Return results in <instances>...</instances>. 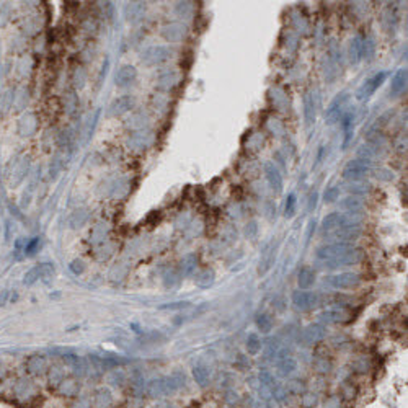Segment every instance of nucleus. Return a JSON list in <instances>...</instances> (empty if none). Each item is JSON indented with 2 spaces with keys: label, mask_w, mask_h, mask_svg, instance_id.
<instances>
[{
  "label": "nucleus",
  "mask_w": 408,
  "mask_h": 408,
  "mask_svg": "<svg viewBox=\"0 0 408 408\" xmlns=\"http://www.w3.org/2000/svg\"><path fill=\"white\" fill-rule=\"evenodd\" d=\"M284 211H286V216L288 217H292L294 216V212H295V195H291L288 196V201H286V207H284Z\"/></svg>",
  "instance_id": "nucleus-45"
},
{
  "label": "nucleus",
  "mask_w": 408,
  "mask_h": 408,
  "mask_svg": "<svg viewBox=\"0 0 408 408\" xmlns=\"http://www.w3.org/2000/svg\"><path fill=\"white\" fill-rule=\"evenodd\" d=\"M350 100L348 91H341V93L336 95V98L331 101L328 110H326V122L328 124H335L336 121L341 119V115H343V108L346 105V101Z\"/></svg>",
  "instance_id": "nucleus-11"
},
{
  "label": "nucleus",
  "mask_w": 408,
  "mask_h": 408,
  "mask_svg": "<svg viewBox=\"0 0 408 408\" xmlns=\"http://www.w3.org/2000/svg\"><path fill=\"white\" fill-rule=\"evenodd\" d=\"M105 382L110 387H122L127 382V377L124 372L121 371V367H116V369L108 371V374L105 376Z\"/></svg>",
  "instance_id": "nucleus-24"
},
{
  "label": "nucleus",
  "mask_w": 408,
  "mask_h": 408,
  "mask_svg": "<svg viewBox=\"0 0 408 408\" xmlns=\"http://www.w3.org/2000/svg\"><path fill=\"white\" fill-rule=\"evenodd\" d=\"M190 307V302H173V304H168V305H162L160 309H170V310H178V309H186Z\"/></svg>",
  "instance_id": "nucleus-49"
},
{
  "label": "nucleus",
  "mask_w": 408,
  "mask_h": 408,
  "mask_svg": "<svg viewBox=\"0 0 408 408\" xmlns=\"http://www.w3.org/2000/svg\"><path fill=\"white\" fill-rule=\"evenodd\" d=\"M325 281L333 289H353L361 283V274L353 271H345L338 274H331Z\"/></svg>",
  "instance_id": "nucleus-5"
},
{
  "label": "nucleus",
  "mask_w": 408,
  "mask_h": 408,
  "mask_svg": "<svg viewBox=\"0 0 408 408\" xmlns=\"http://www.w3.org/2000/svg\"><path fill=\"white\" fill-rule=\"evenodd\" d=\"M385 77H387L385 72H379V74L372 75L371 79H367L364 84L356 90V98H358L359 101H364L367 98H371V96L376 93V90L384 84Z\"/></svg>",
  "instance_id": "nucleus-8"
},
{
  "label": "nucleus",
  "mask_w": 408,
  "mask_h": 408,
  "mask_svg": "<svg viewBox=\"0 0 408 408\" xmlns=\"http://www.w3.org/2000/svg\"><path fill=\"white\" fill-rule=\"evenodd\" d=\"M46 376H48L49 387L56 390L60 382L65 379V371H64V367H60V366H51L48 372H46Z\"/></svg>",
  "instance_id": "nucleus-23"
},
{
  "label": "nucleus",
  "mask_w": 408,
  "mask_h": 408,
  "mask_svg": "<svg viewBox=\"0 0 408 408\" xmlns=\"http://www.w3.org/2000/svg\"><path fill=\"white\" fill-rule=\"evenodd\" d=\"M70 408H93V405H91V397L80 394L77 399H74V404Z\"/></svg>",
  "instance_id": "nucleus-40"
},
{
  "label": "nucleus",
  "mask_w": 408,
  "mask_h": 408,
  "mask_svg": "<svg viewBox=\"0 0 408 408\" xmlns=\"http://www.w3.org/2000/svg\"><path fill=\"white\" fill-rule=\"evenodd\" d=\"M315 231V222L312 221L310 222V227H309V232H307V238H310V235H312V232Z\"/></svg>",
  "instance_id": "nucleus-55"
},
{
  "label": "nucleus",
  "mask_w": 408,
  "mask_h": 408,
  "mask_svg": "<svg viewBox=\"0 0 408 408\" xmlns=\"http://www.w3.org/2000/svg\"><path fill=\"white\" fill-rule=\"evenodd\" d=\"M317 193H312V196H310V201H309V211H314L315 206H317Z\"/></svg>",
  "instance_id": "nucleus-51"
},
{
  "label": "nucleus",
  "mask_w": 408,
  "mask_h": 408,
  "mask_svg": "<svg viewBox=\"0 0 408 408\" xmlns=\"http://www.w3.org/2000/svg\"><path fill=\"white\" fill-rule=\"evenodd\" d=\"M10 395H12L15 404L22 407H31L39 400L41 390L33 379H29V377H18L13 382Z\"/></svg>",
  "instance_id": "nucleus-1"
},
{
  "label": "nucleus",
  "mask_w": 408,
  "mask_h": 408,
  "mask_svg": "<svg viewBox=\"0 0 408 408\" xmlns=\"http://www.w3.org/2000/svg\"><path fill=\"white\" fill-rule=\"evenodd\" d=\"M315 283V271L312 268H302L297 274V286L300 291H307L314 286Z\"/></svg>",
  "instance_id": "nucleus-22"
},
{
  "label": "nucleus",
  "mask_w": 408,
  "mask_h": 408,
  "mask_svg": "<svg viewBox=\"0 0 408 408\" xmlns=\"http://www.w3.org/2000/svg\"><path fill=\"white\" fill-rule=\"evenodd\" d=\"M245 348H247V353L250 356H257L263 348V343H262V340H260V336L257 333H250L247 338V343H245Z\"/></svg>",
  "instance_id": "nucleus-29"
},
{
  "label": "nucleus",
  "mask_w": 408,
  "mask_h": 408,
  "mask_svg": "<svg viewBox=\"0 0 408 408\" xmlns=\"http://www.w3.org/2000/svg\"><path fill=\"white\" fill-rule=\"evenodd\" d=\"M341 206H343V209L348 211V214H354V212L361 211L363 203H361L359 200H356V198H346V200L341 203Z\"/></svg>",
  "instance_id": "nucleus-36"
},
{
  "label": "nucleus",
  "mask_w": 408,
  "mask_h": 408,
  "mask_svg": "<svg viewBox=\"0 0 408 408\" xmlns=\"http://www.w3.org/2000/svg\"><path fill=\"white\" fill-rule=\"evenodd\" d=\"M300 397H302V399H300V405H302V408H314L319 404L317 394H309V392H305V394H302Z\"/></svg>",
  "instance_id": "nucleus-39"
},
{
  "label": "nucleus",
  "mask_w": 408,
  "mask_h": 408,
  "mask_svg": "<svg viewBox=\"0 0 408 408\" xmlns=\"http://www.w3.org/2000/svg\"><path fill=\"white\" fill-rule=\"evenodd\" d=\"M155 408H173L170 404H167V402H159V404L155 405Z\"/></svg>",
  "instance_id": "nucleus-54"
},
{
  "label": "nucleus",
  "mask_w": 408,
  "mask_h": 408,
  "mask_svg": "<svg viewBox=\"0 0 408 408\" xmlns=\"http://www.w3.org/2000/svg\"><path fill=\"white\" fill-rule=\"evenodd\" d=\"M264 173H266V178L269 181V185L276 193L283 191V176L281 173L278 172V168L273 165V163H266L264 165Z\"/></svg>",
  "instance_id": "nucleus-20"
},
{
  "label": "nucleus",
  "mask_w": 408,
  "mask_h": 408,
  "mask_svg": "<svg viewBox=\"0 0 408 408\" xmlns=\"http://www.w3.org/2000/svg\"><path fill=\"white\" fill-rule=\"evenodd\" d=\"M320 297L317 292H312V291H295L292 294V305L297 310H302V312H307V310H312L319 305Z\"/></svg>",
  "instance_id": "nucleus-6"
},
{
  "label": "nucleus",
  "mask_w": 408,
  "mask_h": 408,
  "mask_svg": "<svg viewBox=\"0 0 408 408\" xmlns=\"http://www.w3.org/2000/svg\"><path fill=\"white\" fill-rule=\"evenodd\" d=\"M132 106H134V100H132L131 96H119L118 100H115L113 103L110 105L108 113H110V116H121V115L127 113Z\"/></svg>",
  "instance_id": "nucleus-19"
},
{
  "label": "nucleus",
  "mask_w": 408,
  "mask_h": 408,
  "mask_svg": "<svg viewBox=\"0 0 408 408\" xmlns=\"http://www.w3.org/2000/svg\"><path fill=\"white\" fill-rule=\"evenodd\" d=\"M371 172V162L367 159H354L346 163L343 168V178L346 180L359 181Z\"/></svg>",
  "instance_id": "nucleus-4"
},
{
  "label": "nucleus",
  "mask_w": 408,
  "mask_h": 408,
  "mask_svg": "<svg viewBox=\"0 0 408 408\" xmlns=\"http://www.w3.org/2000/svg\"><path fill=\"white\" fill-rule=\"evenodd\" d=\"M8 300V291H0V307L7 304Z\"/></svg>",
  "instance_id": "nucleus-52"
},
{
  "label": "nucleus",
  "mask_w": 408,
  "mask_h": 408,
  "mask_svg": "<svg viewBox=\"0 0 408 408\" xmlns=\"http://www.w3.org/2000/svg\"><path fill=\"white\" fill-rule=\"evenodd\" d=\"M323 408H343V400L340 399V395H330L328 399H325Z\"/></svg>",
  "instance_id": "nucleus-43"
},
{
  "label": "nucleus",
  "mask_w": 408,
  "mask_h": 408,
  "mask_svg": "<svg viewBox=\"0 0 408 408\" xmlns=\"http://www.w3.org/2000/svg\"><path fill=\"white\" fill-rule=\"evenodd\" d=\"M137 77V70L136 67H132V65H122V67L116 72V77H115V82L118 87H127L131 85L132 82L136 80Z\"/></svg>",
  "instance_id": "nucleus-18"
},
{
  "label": "nucleus",
  "mask_w": 408,
  "mask_h": 408,
  "mask_svg": "<svg viewBox=\"0 0 408 408\" xmlns=\"http://www.w3.org/2000/svg\"><path fill=\"white\" fill-rule=\"evenodd\" d=\"M56 390H58V394L60 397H64V399H77L80 395L82 384L77 377H65Z\"/></svg>",
  "instance_id": "nucleus-14"
},
{
  "label": "nucleus",
  "mask_w": 408,
  "mask_h": 408,
  "mask_svg": "<svg viewBox=\"0 0 408 408\" xmlns=\"http://www.w3.org/2000/svg\"><path fill=\"white\" fill-rule=\"evenodd\" d=\"M25 369L31 377H39L44 376L49 369V363L48 358L44 354H31L28 356L27 361H25Z\"/></svg>",
  "instance_id": "nucleus-10"
},
{
  "label": "nucleus",
  "mask_w": 408,
  "mask_h": 408,
  "mask_svg": "<svg viewBox=\"0 0 408 408\" xmlns=\"http://www.w3.org/2000/svg\"><path fill=\"white\" fill-rule=\"evenodd\" d=\"M266 408H281V404H279L278 400H274V399H271L268 402V405H266Z\"/></svg>",
  "instance_id": "nucleus-53"
},
{
  "label": "nucleus",
  "mask_w": 408,
  "mask_h": 408,
  "mask_svg": "<svg viewBox=\"0 0 408 408\" xmlns=\"http://www.w3.org/2000/svg\"><path fill=\"white\" fill-rule=\"evenodd\" d=\"M69 268L74 274H82L84 273V269H85V264H84L82 260H74V262L69 264Z\"/></svg>",
  "instance_id": "nucleus-47"
},
{
  "label": "nucleus",
  "mask_w": 408,
  "mask_h": 408,
  "mask_svg": "<svg viewBox=\"0 0 408 408\" xmlns=\"http://www.w3.org/2000/svg\"><path fill=\"white\" fill-rule=\"evenodd\" d=\"M372 56H374V41L371 38H366L363 39V58L372 59Z\"/></svg>",
  "instance_id": "nucleus-42"
},
{
  "label": "nucleus",
  "mask_w": 408,
  "mask_h": 408,
  "mask_svg": "<svg viewBox=\"0 0 408 408\" xmlns=\"http://www.w3.org/2000/svg\"><path fill=\"white\" fill-rule=\"evenodd\" d=\"M286 390L289 392V394H292V395H302L307 392V385L304 384V380H299V379H295V380H289L288 384H286Z\"/></svg>",
  "instance_id": "nucleus-33"
},
{
  "label": "nucleus",
  "mask_w": 408,
  "mask_h": 408,
  "mask_svg": "<svg viewBox=\"0 0 408 408\" xmlns=\"http://www.w3.org/2000/svg\"><path fill=\"white\" fill-rule=\"evenodd\" d=\"M295 369H297V363L292 356H286V358L278 361V374L281 377H288L291 374H294Z\"/></svg>",
  "instance_id": "nucleus-26"
},
{
  "label": "nucleus",
  "mask_w": 408,
  "mask_h": 408,
  "mask_svg": "<svg viewBox=\"0 0 408 408\" xmlns=\"http://www.w3.org/2000/svg\"><path fill=\"white\" fill-rule=\"evenodd\" d=\"M354 397H356V389L351 384L345 385L343 389H341V395H340L341 400H353Z\"/></svg>",
  "instance_id": "nucleus-46"
},
{
  "label": "nucleus",
  "mask_w": 408,
  "mask_h": 408,
  "mask_svg": "<svg viewBox=\"0 0 408 408\" xmlns=\"http://www.w3.org/2000/svg\"><path fill=\"white\" fill-rule=\"evenodd\" d=\"M315 369H317V372H320V374H326V372L331 371V363L326 361V358H320L315 361Z\"/></svg>",
  "instance_id": "nucleus-44"
},
{
  "label": "nucleus",
  "mask_w": 408,
  "mask_h": 408,
  "mask_svg": "<svg viewBox=\"0 0 408 408\" xmlns=\"http://www.w3.org/2000/svg\"><path fill=\"white\" fill-rule=\"evenodd\" d=\"M361 233H363V231H361V227H358V226H345V227L336 229L333 232V237L338 238L340 242L351 243V240L359 238Z\"/></svg>",
  "instance_id": "nucleus-17"
},
{
  "label": "nucleus",
  "mask_w": 408,
  "mask_h": 408,
  "mask_svg": "<svg viewBox=\"0 0 408 408\" xmlns=\"http://www.w3.org/2000/svg\"><path fill=\"white\" fill-rule=\"evenodd\" d=\"M350 191L356 193V195H364V193L369 191V185H364V183H358V185H351L350 186Z\"/></svg>",
  "instance_id": "nucleus-48"
},
{
  "label": "nucleus",
  "mask_w": 408,
  "mask_h": 408,
  "mask_svg": "<svg viewBox=\"0 0 408 408\" xmlns=\"http://www.w3.org/2000/svg\"><path fill=\"white\" fill-rule=\"evenodd\" d=\"M340 196V188L338 186H330L326 188V191L323 193V201L325 203H333L338 200Z\"/></svg>",
  "instance_id": "nucleus-41"
},
{
  "label": "nucleus",
  "mask_w": 408,
  "mask_h": 408,
  "mask_svg": "<svg viewBox=\"0 0 408 408\" xmlns=\"http://www.w3.org/2000/svg\"><path fill=\"white\" fill-rule=\"evenodd\" d=\"M144 12H146V7H144V3H141V2L127 3L124 8V15H126L127 22H131V23L139 22V20L144 17Z\"/></svg>",
  "instance_id": "nucleus-21"
},
{
  "label": "nucleus",
  "mask_w": 408,
  "mask_h": 408,
  "mask_svg": "<svg viewBox=\"0 0 408 408\" xmlns=\"http://www.w3.org/2000/svg\"><path fill=\"white\" fill-rule=\"evenodd\" d=\"M224 400H226V404L229 405H233L235 402L238 400V395H237V392H233V390H229L226 395H224Z\"/></svg>",
  "instance_id": "nucleus-50"
},
{
  "label": "nucleus",
  "mask_w": 408,
  "mask_h": 408,
  "mask_svg": "<svg viewBox=\"0 0 408 408\" xmlns=\"http://www.w3.org/2000/svg\"><path fill=\"white\" fill-rule=\"evenodd\" d=\"M350 312L343 307L338 309H328L319 314V322L322 325H336V323H345L350 320Z\"/></svg>",
  "instance_id": "nucleus-12"
},
{
  "label": "nucleus",
  "mask_w": 408,
  "mask_h": 408,
  "mask_svg": "<svg viewBox=\"0 0 408 408\" xmlns=\"http://www.w3.org/2000/svg\"><path fill=\"white\" fill-rule=\"evenodd\" d=\"M353 248H354L353 243H345V242L328 243V245H323V247H319L315 257H317L319 262H328V260H335L341 257V255H345L346 252H350Z\"/></svg>",
  "instance_id": "nucleus-3"
},
{
  "label": "nucleus",
  "mask_w": 408,
  "mask_h": 408,
  "mask_svg": "<svg viewBox=\"0 0 408 408\" xmlns=\"http://www.w3.org/2000/svg\"><path fill=\"white\" fill-rule=\"evenodd\" d=\"M54 274V266L51 263H39V264H34L31 269H28L27 273H25V278H23V283L27 286H31L39 279H48Z\"/></svg>",
  "instance_id": "nucleus-9"
},
{
  "label": "nucleus",
  "mask_w": 408,
  "mask_h": 408,
  "mask_svg": "<svg viewBox=\"0 0 408 408\" xmlns=\"http://www.w3.org/2000/svg\"><path fill=\"white\" fill-rule=\"evenodd\" d=\"M91 405L93 408H113L115 397L108 387H100L95 390L93 397H91Z\"/></svg>",
  "instance_id": "nucleus-16"
},
{
  "label": "nucleus",
  "mask_w": 408,
  "mask_h": 408,
  "mask_svg": "<svg viewBox=\"0 0 408 408\" xmlns=\"http://www.w3.org/2000/svg\"><path fill=\"white\" fill-rule=\"evenodd\" d=\"M361 58H363V39L356 36L351 39V44H350V59L353 64H358Z\"/></svg>",
  "instance_id": "nucleus-28"
},
{
  "label": "nucleus",
  "mask_w": 408,
  "mask_h": 408,
  "mask_svg": "<svg viewBox=\"0 0 408 408\" xmlns=\"http://www.w3.org/2000/svg\"><path fill=\"white\" fill-rule=\"evenodd\" d=\"M193 377H195V380H196V384L200 385V387H207L209 385V382H211V372H209V369L206 366H195L193 367Z\"/></svg>",
  "instance_id": "nucleus-27"
},
{
  "label": "nucleus",
  "mask_w": 408,
  "mask_h": 408,
  "mask_svg": "<svg viewBox=\"0 0 408 408\" xmlns=\"http://www.w3.org/2000/svg\"><path fill=\"white\" fill-rule=\"evenodd\" d=\"M41 247V238L39 237H34L31 240H28L25 243V248H23V255L25 257H33V255H36V252Z\"/></svg>",
  "instance_id": "nucleus-37"
},
{
  "label": "nucleus",
  "mask_w": 408,
  "mask_h": 408,
  "mask_svg": "<svg viewBox=\"0 0 408 408\" xmlns=\"http://www.w3.org/2000/svg\"><path fill=\"white\" fill-rule=\"evenodd\" d=\"M304 116H305V121H307V124H312L315 121V108H314V96L312 93H305L304 96Z\"/></svg>",
  "instance_id": "nucleus-31"
},
{
  "label": "nucleus",
  "mask_w": 408,
  "mask_h": 408,
  "mask_svg": "<svg viewBox=\"0 0 408 408\" xmlns=\"http://www.w3.org/2000/svg\"><path fill=\"white\" fill-rule=\"evenodd\" d=\"M170 58V49L165 46H152L142 54V62L146 65H157L162 64Z\"/></svg>",
  "instance_id": "nucleus-13"
},
{
  "label": "nucleus",
  "mask_w": 408,
  "mask_h": 408,
  "mask_svg": "<svg viewBox=\"0 0 408 408\" xmlns=\"http://www.w3.org/2000/svg\"><path fill=\"white\" fill-rule=\"evenodd\" d=\"M364 250L354 247L353 250L346 252L341 257L335 258V260H328V262H322L325 268L335 269V268H341V266H353V264H359L364 260Z\"/></svg>",
  "instance_id": "nucleus-2"
},
{
  "label": "nucleus",
  "mask_w": 408,
  "mask_h": 408,
  "mask_svg": "<svg viewBox=\"0 0 408 408\" xmlns=\"http://www.w3.org/2000/svg\"><path fill=\"white\" fill-rule=\"evenodd\" d=\"M405 87H407V69H399L397 70V74L394 75V79H392L390 93L392 95H399L405 90Z\"/></svg>",
  "instance_id": "nucleus-25"
},
{
  "label": "nucleus",
  "mask_w": 408,
  "mask_h": 408,
  "mask_svg": "<svg viewBox=\"0 0 408 408\" xmlns=\"http://www.w3.org/2000/svg\"><path fill=\"white\" fill-rule=\"evenodd\" d=\"M196 284L201 288H209L214 283V271L212 269H203V271L196 276Z\"/></svg>",
  "instance_id": "nucleus-34"
},
{
  "label": "nucleus",
  "mask_w": 408,
  "mask_h": 408,
  "mask_svg": "<svg viewBox=\"0 0 408 408\" xmlns=\"http://www.w3.org/2000/svg\"><path fill=\"white\" fill-rule=\"evenodd\" d=\"M343 131H345V147L348 146V142L353 134V115L348 113L343 118Z\"/></svg>",
  "instance_id": "nucleus-38"
},
{
  "label": "nucleus",
  "mask_w": 408,
  "mask_h": 408,
  "mask_svg": "<svg viewBox=\"0 0 408 408\" xmlns=\"http://www.w3.org/2000/svg\"><path fill=\"white\" fill-rule=\"evenodd\" d=\"M198 266V257L196 255H185V257L181 258V262H180V271L181 274H191L193 271L196 269Z\"/></svg>",
  "instance_id": "nucleus-30"
},
{
  "label": "nucleus",
  "mask_w": 408,
  "mask_h": 408,
  "mask_svg": "<svg viewBox=\"0 0 408 408\" xmlns=\"http://www.w3.org/2000/svg\"><path fill=\"white\" fill-rule=\"evenodd\" d=\"M257 326L260 331H263V333H269L273 328V319L269 317L268 314H260L257 317Z\"/></svg>",
  "instance_id": "nucleus-35"
},
{
  "label": "nucleus",
  "mask_w": 408,
  "mask_h": 408,
  "mask_svg": "<svg viewBox=\"0 0 408 408\" xmlns=\"http://www.w3.org/2000/svg\"><path fill=\"white\" fill-rule=\"evenodd\" d=\"M60 359H62V363L65 367H69L70 372H72L74 377H77V379H82V377L88 376V363L80 358L79 354H74V353H64L60 356Z\"/></svg>",
  "instance_id": "nucleus-7"
},
{
  "label": "nucleus",
  "mask_w": 408,
  "mask_h": 408,
  "mask_svg": "<svg viewBox=\"0 0 408 408\" xmlns=\"http://www.w3.org/2000/svg\"><path fill=\"white\" fill-rule=\"evenodd\" d=\"M325 336H326V328L322 323H310L302 331L304 345H317L320 341H323Z\"/></svg>",
  "instance_id": "nucleus-15"
},
{
  "label": "nucleus",
  "mask_w": 408,
  "mask_h": 408,
  "mask_svg": "<svg viewBox=\"0 0 408 408\" xmlns=\"http://www.w3.org/2000/svg\"><path fill=\"white\" fill-rule=\"evenodd\" d=\"M183 34H185V28H183L181 25H170V27H167L165 31H163V36H165L168 41L181 39Z\"/></svg>",
  "instance_id": "nucleus-32"
}]
</instances>
